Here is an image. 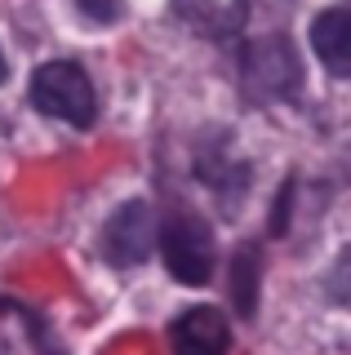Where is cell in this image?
Listing matches in <instances>:
<instances>
[{"label":"cell","instance_id":"5","mask_svg":"<svg viewBox=\"0 0 351 355\" xmlns=\"http://www.w3.org/2000/svg\"><path fill=\"white\" fill-rule=\"evenodd\" d=\"M169 347H173V355H227L232 329H227V320L214 306H191L173 320Z\"/></svg>","mask_w":351,"mask_h":355},{"label":"cell","instance_id":"10","mask_svg":"<svg viewBox=\"0 0 351 355\" xmlns=\"http://www.w3.org/2000/svg\"><path fill=\"white\" fill-rule=\"evenodd\" d=\"M80 14L89 22H116L120 18V0H76Z\"/></svg>","mask_w":351,"mask_h":355},{"label":"cell","instance_id":"3","mask_svg":"<svg viewBox=\"0 0 351 355\" xmlns=\"http://www.w3.org/2000/svg\"><path fill=\"white\" fill-rule=\"evenodd\" d=\"M160 253L173 280L205 284L214 271V231L196 214H169L160 227Z\"/></svg>","mask_w":351,"mask_h":355},{"label":"cell","instance_id":"2","mask_svg":"<svg viewBox=\"0 0 351 355\" xmlns=\"http://www.w3.org/2000/svg\"><path fill=\"white\" fill-rule=\"evenodd\" d=\"M31 103L45 111V116L67 120L76 129H89L94 111H98L94 85L76 62H45L40 67V71L31 76Z\"/></svg>","mask_w":351,"mask_h":355},{"label":"cell","instance_id":"6","mask_svg":"<svg viewBox=\"0 0 351 355\" xmlns=\"http://www.w3.org/2000/svg\"><path fill=\"white\" fill-rule=\"evenodd\" d=\"M173 14L187 22L196 36L232 40V36L245 31L249 0H173Z\"/></svg>","mask_w":351,"mask_h":355},{"label":"cell","instance_id":"1","mask_svg":"<svg viewBox=\"0 0 351 355\" xmlns=\"http://www.w3.org/2000/svg\"><path fill=\"white\" fill-rule=\"evenodd\" d=\"M240 85L254 103H289L302 85V62L284 36H262L240 58Z\"/></svg>","mask_w":351,"mask_h":355},{"label":"cell","instance_id":"11","mask_svg":"<svg viewBox=\"0 0 351 355\" xmlns=\"http://www.w3.org/2000/svg\"><path fill=\"white\" fill-rule=\"evenodd\" d=\"M5 71H9V67H5V53H0V80H5Z\"/></svg>","mask_w":351,"mask_h":355},{"label":"cell","instance_id":"8","mask_svg":"<svg viewBox=\"0 0 351 355\" xmlns=\"http://www.w3.org/2000/svg\"><path fill=\"white\" fill-rule=\"evenodd\" d=\"M232 297H236V311L254 315V306H258V249H240V253H236Z\"/></svg>","mask_w":351,"mask_h":355},{"label":"cell","instance_id":"7","mask_svg":"<svg viewBox=\"0 0 351 355\" xmlns=\"http://www.w3.org/2000/svg\"><path fill=\"white\" fill-rule=\"evenodd\" d=\"M311 44L329 71L351 76V9H325V14H316Z\"/></svg>","mask_w":351,"mask_h":355},{"label":"cell","instance_id":"4","mask_svg":"<svg viewBox=\"0 0 351 355\" xmlns=\"http://www.w3.org/2000/svg\"><path fill=\"white\" fill-rule=\"evenodd\" d=\"M151 240H156L151 209L142 205V200H129V205H120L103 227V258L112 266H138V262H147Z\"/></svg>","mask_w":351,"mask_h":355},{"label":"cell","instance_id":"9","mask_svg":"<svg viewBox=\"0 0 351 355\" xmlns=\"http://www.w3.org/2000/svg\"><path fill=\"white\" fill-rule=\"evenodd\" d=\"M329 297L351 311V244L343 249V258L334 262V271H329Z\"/></svg>","mask_w":351,"mask_h":355}]
</instances>
